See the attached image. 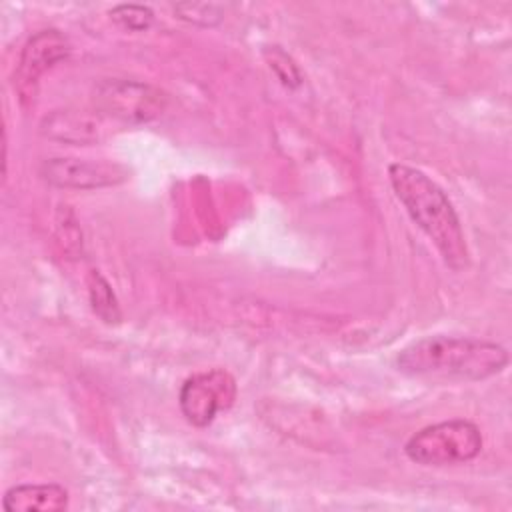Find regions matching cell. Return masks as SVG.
<instances>
[{
    "instance_id": "cell-5",
    "label": "cell",
    "mask_w": 512,
    "mask_h": 512,
    "mask_svg": "<svg viewBox=\"0 0 512 512\" xmlns=\"http://www.w3.org/2000/svg\"><path fill=\"white\" fill-rule=\"evenodd\" d=\"M236 398V380L220 368L190 376L180 388V410L194 426H208Z\"/></svg>"
},
{
    "instance_id": "cell-3",
    "label": "cell",
    "mask_w": 512,
    "mask_h": 512,
    "mask_svg": "<svg viewBox=\"0 0 512 512\" xmlns=\"http://www.w3.org/2000/svg\"><path fill=\"white\" fill-rule=\"evenodd\" d=\"M482 450L480 428L468 420H446L412 434L406 456L422 466H454L474 460Z\"/></svg>"
},
{
    "instance_id": "cell-12",
    "label": "cell",
    "mask_w": 512,
    "mask_h": 512,
    "mask_svg": "<svg viewBox=\"0 0 512 512\" xmlns=\"http://www.w3.org/2000/svg\"><path fill=\"white\" fill-rule=\"evenodd\" d=\"M174 12L180 20L198 26H216L222 20V10L216 4H176Z\"/></svg>"
},
{
    "instance_id": "cell-6",
    "label": "cell",
    "mask_w": 512,
    "mask_h": 512,
    "mask_svg": "<svg viewBox=\"0 0 512 512\" xmlns=\"http://www.w3.org/2000/svg\"><path fill=\"white\" fill-rule=\"evenodd\" d=\"M40 174L48 184L72 190L106 188L128 178V172L118 164L82 158H50L40 166Z\"/></svg>"
},
{
    "instance_id": "cell-8",
    "label": "cell",
    "mask_w": 512,
    "mask_h": 512,
    "mask_svg": "<svg viewBox=\"0 0 512 512\" xmlns=\"http://www.w3.org/2000/svg\"><path fill=\"white\" fill-rule=\"evenodd\" d=\"M102 114L84 110H58L44 118L40 130L46 138L68 144H92L104 136Z\"/></svg>"
},
{
    "instance_id": "cell-9",
    "label": "cell",
    "mask_w": 512,
    "mask_h": 512,
    "mask_svg": "<svg viewBox=\"0 0 512 512\" xmlns=\"http://www.w3.org/2000/svg\"><path fill=\"white\" fill-rule=\"evenodd\" d=\"M8 512H60L68 508V492L60 484H18L2 500Z\"/></svg>"
},
{
    "instance_id": "cell-11",
    "label": "cell",
    "mask_w": 512,
    "mask_h": 512,
    "mask_svg": "<svg viewBox=\"0 0 512 512\" xmlns=\"http://www.w3.org/2000/svg\"><path fill=\"white\" fill-rule=\"evenodd\" d=\"M112 22L128 32H146L154 22V12L142 4H118L110 10Z\"/></svg>"
},
{
    "instance_id": "cell-7",
    "label": "cell",
    "mask_w": 512,
    "mask_h": 512,
    "mask_svg": "<svg viewBox=\"0 0 512 512\" xmlns=\"http://www.w3.org/2000/svg\"><path fill=\"white\" fill-rule=\"evenodd\" d=\"M68 54L70 44L58 30H42L34 34L26 42L14 74V88L18 90L20 98H34L38 78L60 60H66Z\"/></svg>"
},
{
    "instance_id": "cell-2",
    "label": "cell",
    "mask_w": 512,
    "mask_h": 512,
    "mask_svg": "<svg viewBox=\"0 0 512 512\" xmlns=\"http://www.w3.org/2000/svg\"><path fill=\"white\" fill-rule=\"evenodd\" d=\"M396 366L414 378L476 382L500 374L508 366V352L490 340L434 334L408 344L396 356Z\"/></svg>"
},
{
    "instance_id": "cell-1",
    "label": "cell",
    "mask_w": 512,
    "mask_h": 512,
    "mask_svg": "<svg viewBox=\"0 0 512 512\" xmlns=\"http://www.w3.org/2000/svg\"><path fill=\"white\" fill-rule=\"evenodd\" d=\"M392 190L412 222L430 238L444 264L460 272L470 264V254L460 218L446 192L422 170L394 162L388 166Z\"/></svg>"
},
{
    "instance_id": "cell-4",
    "label": "cell",
    "mask_w": 512,
    "mask_h": 512,
    "mask_svg": "<svg viewBox=\"0 0 512 512\" xmlns=\"http://www.w3.org/2000/svg\"><path fill=\"white\" fill-rule=\"evenodd\" d=\"M168 104V96L138 80H102L94 92V106L102 116L130 124H144L158 118Z\"/></svg>"
},
{
    "instance_id": "cell-10",
    "label": "cell",
    "mask_w": 512,
    "mask_h": 512,
    "mask_svg": "<svg viewBox=\"0 0 512 512\" xmlns=\"http://www.w3.org/2000/svg\"><path fill=\"white\" fill-rule=\"evenodd\" d=\"M86 282H88L90 304H92V310L96 312V316H100L106 324H118L122 318L118 300H116L110 284L106 282V278L98 270H92L88 274Z\"/></svg>"
}]
</instances>
